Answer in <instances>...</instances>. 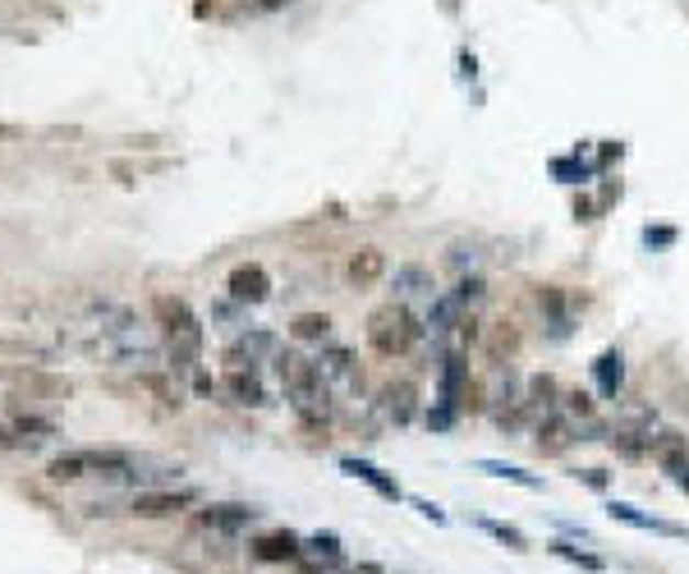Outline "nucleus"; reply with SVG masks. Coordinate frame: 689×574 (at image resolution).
Segmentation results:
<instances>
[{
  "label": "nucleus",
  "instance_id": "nucleus-1",
  "mask_svg": "<svg viewBox=\"0 0 689 574\" xmlns=\"http://www.w3.org/2000/svg\"><path fill=\"white\" fill-rule=\"evenodd\" d=\"M276 377L280 386H286V400L290 409L299 413V423L303 428H326L331 419V386L318 377V363L309 354H299V350H276Z\"/></svg>",
  "mask_w": 689,
  "mask_h": 574
},
{
  "label": "nucleus",
  "instance_id": "nucleus-2",
  "mask_svg": "<svg viewBox=\"0 0 689 574\" xmlns=\"http://www.w3.org/2000/svg\"><path fill=\"white\" fill-rule=\"evenodd\" d=\"M152 318H157V327L166 335L170 368L193 373L198 354H202V322L193 318V308L185 299H175V295H157V299H152Z\"/></svg>",
  "mask_w": 689,
  "mask_h": 574
},
{
  "label": "nucleus",
  "instance_id": "nucleus-3",
  "mask_svg": "<svg viewBox=\"0 0 689 574\" xmlns=\"http://www.w3.org/2000/svg\"><path fill=\"white\" fill-rule=\"evenodd\" d=\"M419 318H414V308H404V303H381L368 312V345L381 354V358H400V354H410L414 341H419Z\"/></svg>",
  "mask_w": 689,
  "mask_h": 574
},
{
  "label": "nucleus",
  "instance_id": "nucleus-4",
  "mask_svg": "<svg viewBox=\"0 0 689 574\" xmlns=\"http://www.w3.org/2000/svg\"><path fill=\"white\" fill-rule=\"evenodd\" d=\"M313 363H318V377L331 386V396H336V390H345V396H354V390L364 386V368H359V358H354L349 350H341V345L322 350Z\"/></svg>",
  "mask_w": 689,
  "mask_h": 574
},
{
  "label": "nucleus",
  "instance_id": "nucleus-5",
  "mask_svg": "<svg viewBox=\"0 0 689 574\" xmlns=\"http://www.w3.org/2000/svg\"><path fill=\"white\" fill-rule=\"evenodd\" d=\"M377 413L396 428H410L419 419V386L414 382H387L377 390Z\"/></svg>",
  "mask_w": 689,
  "mask_h": 574
},
{
  "label": "nucleus",
  "instance_id": "nucleus-6",
  "mask_svg": "<svg viewBox=\"0 0 689 574\" xmlns=\"http://www.w3.org/2000/svg\"><path fill=\"white\" fill-rule=\"evenodd\" d=\"M225 290H230V299H235V303H263L271 295V276L258 263H240L235 272L225 276Z\"/></svg>",
  "mask_w": 689,
  "mask_h": 574
},
{
  "label": "nucleus",
  "instance_id": "nucleus-7",
  "mask_svg": "<svg viewBox=\"0 0 689 574\" xmlns=\"http://www.w3.org/2000/svg\"><path fill=\"white\" fill-rule=\"evenodd\" d=\"M198 501V492H138V497L130 501V515L138 519H170V515H180Z\"/></svg>",
  "mask_w": 689,
  "mask_h": 574
},
{
  "label": "nucleus",
  "instance_id": "nucleus-8",
  "mask_svg": "<svg viewBox=\"0 0 689 574\" xmlns=\"http://www.w3.org/2000/svg\"><path fill=\"white\" fill-rule=\"evenodd\" d=\"M648 455H653V464L662 468V474H671V478L689 474V437H680V432L648 437Z\"/></svg>",
  "mask_w": 689,
  "mask_h": 574
},
{
  "label": "nucleus",
  "instance_id": "nucleus-9",
  "mask_svg": "<svg viewBox=\"0 0 689 574\" xmlns=\"http://www.w3.org/2000/svg\"><path fill=\"white\" fill-rule=\"evenodd\" d=\"M469 386H474V377H469V363L459 358V354H451V358L442 363V386H437V405H446V409H455V413H465Z\"/></svg>",
  "mask_w": 689,
  "mask_h": 574
},
{
  "label": "nucleus",
  "instance_id": "nucleus-10",
  "mask_svg": "<svg viewBox=\"0 0 689 574\" xmlns=\"http://www.w3.org/2000/svg\"><path fill=\"white\" fill-rule=\"evenodd\" d=\"M396 303H419V299H437V280H432V272L427 267H419V263H404V267H396Z\"/></svg>",
  "mask_w": 689,
  "mask_h": 574
},
{
  "label": "nucleus",
  "instance_id": "nucleus-11",
  "mask_svg": "<svg viewBox=\"0 0 689 574\" xmlns=\"http://www.w3.org/2000/svg\"><path fill=\"white\" fill-rule=\"evenodd\" d=\"M221 390L235 405H248V409H263L267 405V390H263L258 368H225L221 373Z\"/></svg>",
  "mask_w": 689,
  "mask_h": 574
},
{
  "label": "nucleus",
  "instance_id": "nucleus-12",
  "mask_svg": "<svg viewBox=\"0 0 689 574\" xmlns=\"http://www.w3.org/2000/svg\"><path fill=\"white\" fill-rule=\"evenodd\" d=\"M253 556L263 565H286V561H299L303 556V538L290 533V529H276V533H263L253 538Z\"/></svg>",
  "mask_w": 689,
  "mask_h": 574
},
{
  "label": "nucleus",
  "instance_id": "nucleus-13",
  "mask_svg": "<svg viewBox=\"0 0 689 574\" xmlns=\"http://www.w3.org/2000/svg\"><path fill=\"white\" fill-rule=\"evenodd\" d=\"M579 441L575 423L570 419H560V413H547V419H538V437H533V446H538V455L556 460V455H566L570 446Z\"/></svg>",
  "mask_w": 689,
  "mask_h": 574
},
{
  "label": "nucleus",
  "instance_id": "nucleus-14",
  "mask_svg": "<svg viewBox=\"0 0 689 574\" xmlns=\"http://www.w3.org/2000/svg\"><path fill=\"white\" fill-rule=\"evenodd\" d=\"M341 468H345L349 478L368 483V487L377 492L381 501H400V497H404V492H400V483H396V478H387V474H381L377 464H368V460H354V455H345V460H341Z\"/></svg>",
  "mask_w": 689,
  "mask_h": 574
},
{
  "label": "nucleus",
  "instance_id": "nucleus-15",
  "mask_svg": "<svg viewBox=\"0 0 689 574\" xmlns=\"http://www.w3.org/2000/svg\"><path fill=\"white\" fill-rule=\"evenodd\" d=\"M345 276H349V285H373V280H381V276H387V253L373 249V244L359 249V253H349Z\"/></svg>",
  "mask_w": 689,
  "mask_h": 574
},
{
  "label": "nucleus",
  "instance_id": "nucleus-16",
  "mask_svg": "<svg viewBox=\"0 0 689 574\" xmlns=\"http://www.w3.org/2000/svg\"><path fill=\"white\" fill-rule=\"evenodd\" d=\"M593 377H598V390H602V396L616 400V396H621V386H625V358H621V350H602V354L593 358Z\"/></svg>",
  "mask_w": 689,
  "mask_h": 574
},
{
  "label": "nucleus",
  "instance_id": "nucleus-17",
  "mask_svg": "<svg viewBox=\"0 0 689 574\" xmlns=\"http://www.w3.org/2000/svg\"><path fill=\"white\" fill-rule=\"evenodd\" d=\"M556 405H560V386H556V377L552 373H538V377H529V390H524V409L529 413H556Z\"/></svg>",
  "mask_w": 689,
  "mask_h": 574
},
{
  "label": "nucleus",
  "instance_id": "nucleus-18",
  "mask_svg": "<svg viewBox=\"0 0 689 574\" xmlns=\"http://www.w3.org/2000/svg\"><path fill=\"white\" fill-rule=\"evenodd\" d=\"M208 529H221V533H240V529H248L253 519H258V510H248V506H208L198 515Z\"/></svg>",
  "mask_w": 689,
  "mask_h": 574
},
{
  "label": "nucleus",
  "instance_id": "nucleus-19",
  "mask_svg": "<svg viewBox=\"0 0 689 574\" xmlns=\"http://www.w3.org/2000/svg\"><path fill=\"white\" fill-rule=\"evenodd\" d=\"M607 515L611 519H621V525H634V529H648V533H671V538H680L685 529H676V525H667V519H653V515H640L634 506H625V501H611L607 506Z\"/></svg>",
  "mask_w": 689,
  "mask_h": 574
},
{
  "label": "nucleus",
  "instance_id": "nucleus-20",
  "mask_svg": "<svg viewBox=\"0 0 689 574\" xmlns=\"http://www.w3.org/2000/svg\"><path fill=\"white\" fill-rule=\"evenodd\" d=\"M538 303L547 308V318H552V335L560 341V335L570 331V303H566V295H560V285H538Z\"/></svg>",
  "mask_w": 689,
  "mask_h": 574
},
{
  "label": "nucleus",
  "instance_id": "nucleus-21",
  "mask_svg": "<svg viewBox=\"0 0 689 574\" xmlns=\"http://www.w3.org/2000/svg\"><path fill=\"white\" fill-rule=\"evenodd\" d=\"M88 474V451H74V455H60L46 464V478L51 483H79Z\"/></svg>",
  "mask_w": 689,
  "mask_h": 574
},
{
  "label": "nucleus",
  "instance_id": "nucleus-22",
  "mask_svg": "<svg viewBox=\"0 0 689 574\" xmlns=\"http://www.w3.org/2000/svg\"><path fill=\"white\" fill-rule=\"evenodd\" d=\"M478 468H482V474H492V478H505V483H515V487H524V492H538V487H543V478L524 474L520 464H501V460H478Z\"/></svg>",
  "mask_w": 689,
  "mask_h": 574
},
{
  "label": "nucleus",
  "instance_id": "nucleus-23",
  "mask_svg": "<svg viewBox=\"0 0 689 574\" xmlns=\"http://www.w3.org/2000/svg\"><path fill=\"white\" fill-rule=\"evenodd\" d=\"M488 354H492L497 363H505V358H515V354H520V331H515V322H497V327H492V335H488Z\"/></svg>",
  "mask_w": 689,
  "mask_h": 574
},
{
  "label": "nucleus",
  "instance_id": "nucleus-24",
  "mask_svg": "<svg viewBox=\"0 0 689 574\" xmlns=\"http://www.w3.org/2000/svg\"><path fill=\"white\" fill-rule=\"evenodd\" d=\"M290 335H295V341H326L331 318H326V312H299V318L290 322Z\"/></svg>",
  "mask_w": 689,
  "mask_h": 574
},
{
  "label": "nucleus",
  "instance_id": "nucleus-25",
  "mask_svg": "<svg viewBox=\"0 0 689 574\" xmlns=\"http://www.w3.org/2000/svg\"><path fill=\"white\" fill-rule=\"evenodd\" d=\"M478 529L488 533V538H497V542H505L510 552H529V538L520 533V529H510V525H501V519H478Z\"/></svg>",
  "mask_w": 689,
  "mask_h": 574
},
{
  "label": "nucleus",
  "instance_id": "nucleus-26",
  "mask_svg": "<svg viewBox=\"0 0 689 574\" xmlns=\"http://www.w3.org/2000/svg\"><path fill=\"white\" fill-rule=\"evenodd\" d=\"M459 303H465L469 312L482 303V299H488V280H482V276H459V285H455V290H451Z\"/></svg>",
  "mask_w": 689,
  "mask_h": 574
},
{
  "label": "nucleus",
  "instance_id": "nucleus-27",
  "mask_svg": "<svg viewBox=\"0 0 689 574\" xmlns=\"http://www.w3.org/2000/svg\"><path fill=\"white\" fill-rule=\"evenodd\" d=\"M547 552L552 556H560V561H570V565H579V570H602V561L593 556V552H579V547H570V542H547Z\"/></svg>",
  "mask_w": 689,
  "mask_h": 574
},
{
  "label": "nucleus",
  "instance_id": "nucleus-28",
  "mask_svg": "<svg viewBox=\"0 0 689 574\" xmlns=\"http://www.w3.org/2000/svg\"><path fill=\"white\" fill-rule=\"evenodd\" d=\"M303 556H326V561H345V552H341V538H336V533H313L309 542H303Z\"/></svg>",
  "mask_w": 689,
  "mask_h": 574
},
{
  "label": "nucleus",
  "instance_id": "nucleus-29",
  "mask_svg": "<svg viewBox=\"0 0 689 574\" xmlns=\"http://www.w3.org/2000/svg\"><path fill=\"white\" fill-rule=\"evenodd\" d=\"M560 405H566L570 419H593V396H589V390H570V396H560Z\"/></svg>",
  "mask_w": 689,
  "mask_h": 574
},
{
  "label": "nucleus",
  "instance_id": "nucleus-30",
  "mask_svg": "<svg viewBox=\"0 0 689 574\" xmlns=\"http://www.w3.org/2000/svg\"><path fill=\"white\" fill-rule=\"evenodd\" d=\"M676 240H680V234H676L671 225H657V230L648 225V230H644V244H648V249H671Z\"/></svg>",
  "mask_w": 689,
  "mask_h": 574
},
{
  "label": "nucleus",
  "instance_id": "nucleus-31",
  "mask_svg": "<svg viewBox=\"0 0 689 574\" xmlns=\"http://www.w3.org/2000/svg\"><path fill=\"white\" fill-rule=\"evenodd\" d=\"M589 170H598V166H575V162H552V175H560V179H570V185H575V179H584V175H589Z\"/></svg>",
  "mask_w": 689,
  "mask_h": 574
},
{
  "label": "nucleus",
  "instance_id": "nucleus-32",
  "mask_svg": "<svg viewBox=\"0 0 689 574\" xmlns=\"http://www.w3.org/2000/svg\"><path fill=\"white\" fill-rule=\"evenodd\" d=\"M575 478H584V483H589V487H607V474H602V468H579V474Z\"/></svg>",
  "mask_w": 689,
  "mask_h": 574
},
{
  "label": "nucleus",
  "instance_id": "nucleus-33",
  "mask_svg": "<svg viewBox=\"0 0 689 574\" xmlns=\"http://www.w3.org/2000/svg\"><path fill=\"white\" fill-rule=\"evenodd\" d=\"M593 212H598V207H593L589 198H575V217H579V221H598Z\"/></svg>",
  "mask_w": 689,
  "mask_h": 574
},
{
  "label": "nucleus",
  "instance_id": "nucleus-34",
  "mask_svg": "<svg viewBox=\"0 0 689 574\" xmlns=\"http://www.w3.org/2000/svg\"><path fill=\"white\" fill-rule=\"evenodd\" d=\"M419 510L432 519V525H446V510L442 506H432V501H419Z\"/></svg>",
  "mask_w": 689,
  "mask_h": 574
},
{
  "label": "nucleus",
  "instance_id": "nucleus-35",
  "mask_svg": "<svg viewBox=\"0 0 689 574\" xmlns=\"http://www.w3.org/2000/svg\"><path fill=\"white\" fill-rule=\"evenodd\" d=\"M345 574H387V570H381L377 561H359V565H349Z\"/></svg>",
  "mask_w": 689,
  "mask_h": 574
},
{
  "label": "nucleus",
  "instance_id": "nucleus-36",
  "mask_svg": "<svg viewBox=\"0 0 689 574\" xmlns=\"http://www.w3.org/2000/svg\"><path fill=\"white\" fill-rule=\"evenodd\" d=\"M258 5H263V10H286L290 0H258Z\"/></svg>",
  "mask_w": 689,
  "mask_h": 574
},
{
  "label": "nucleus",
  "instance_id": "nucleus-37",
  "mask_svg": "<svg viewBox=\"0 0 689 574\" xmlns=\"http://www.w3.org/2000/svg\"><path fill=\"white\" fill-rule=\"evenodd\" d=\"M676 483H680V492H689V474H680V478H676Z\"/></svg>",
  "mask_w": 689,
  "mask_h": 574
}]
</instances>
